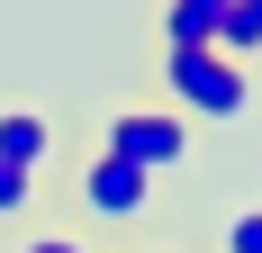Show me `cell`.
I'll return each instance as SVG.
<instances>
[{
  "label": "cell",
  "mask_w": 262,
  "mask_h": 253,
  "mask_svg": "<svg viewBox=\"0 0 262 253\" xmlns=\"http://www.w3.org/2000/svg\"><path fill=\"white\" fill-rule=\"evenodd\" d=\"M163 100H172V118H244L253 109V81H244V64H226V54L208 46H163Z\"/></svg>",
  "instance_id": "cell-1"
},
{
  "label": "cell",
  "mask_w": 262,
  "mask_h": 253,
  "mask_svg": "<svg viewBox=\"0 0 262 253\" xmlns=\"http://www.w3.org/2000/svg\"><path fill=\"white\" fill-rule=\"evenodd\" d=\"M100 154H118V163H136L145 181H163V172L190 163V118H172V109H108Z\"/></svg>",
  "instance_id": "cell-2"
},
{
  "label": "cell",
  "mask_w": 262,
  "mask_h": 253,
  "mask_svg": "<svg viewBox=\"0 0 262 253\" xmlns=\"http://www.w3.org/2000/svg\"><path fill=\"white\" fill-rule=\"evenodd\" d=\"M73 199H81L91 226H145L154 217V181L136 172V163H118V154H91L81 181H73Z\"/></svg>",
  "instance_id": "cell-3"
},
{
  "label": "cell",
  "mask_w": 262,
  "mask_h": 253,
  "mask_svg": "<svg viewBox=\"0 0 262 253\" xmlns=\"http://www.w3.org/2000/svg\"><path fill=\"white\" fill-rule=\"evenodd\" d=\"M0 163H9V172H46L54 163V118L46 109H27V100L0 109Z\"/></svg>",
  "instance_id": "cell-4"
},
{
  "label": "cell",
  "mask_w": 262,
  "mask_h": 253,
  "mask_svg": "<svg viewBox=\"0 0 262 253\" xmlns=\"http://www.w3.org/2000/svg\"><path fill=\"white\" fill-rule=\"evenodd\" d=\"M226 9H235V0H163V46H208L217 54Z\"/></svg>",
  "instance_id": "cell-5"
},
{
  "label": "cell",
  "mask_w": 262,
  "mask_h": 253,
  "mask_svg": "<svg viewBox=\"0 0 262 253\" xmlns=\"http://www.w3.org/2000/svg\"><path fill=\"white\" fill-rule=\"evenodd\" d=\"M217 54H226V64L262 54V0H235V9H226V36H217Z\"/></svg>",
  "instance_id": "cell-6"
},
{
  "label": "cell",
  "mask_w": 262,
  "mask_h": 253,
  "mask_svg": "<svg viewBox=\"0 0 262 253\" xmlns=\"http://www.w3.org/2000/svg\"><path fill=\"white\" fill-rule=\"evenodd\" d=\"M217 253H262V208H235L217 226Z\"/></svg>",
  "instance_id": "cell-7"
},
{
  "label": "cell",
  "mask_w": 262,
  "mask_h": 253,
  "mask_svg": "<svg viewBox=\"0 0 262 253\" xmlns=\"http://www.w3.org/2000/svg\"><path fill=\"white\" fill-rule=\"evenodd\" d=\"M9 253H91V235H73V226H27Z\"/></svg>",
  "instance_id": "cell-8"
},
{
  "label": "cell",
  "mask_w": 262,
  "mask_h": 253,
  "mask_svg": "<svg viewBox=\"0 0 262 253\" xmlns=\"http://www.w3.org/2000/svg\"><path fill=\"white\" fill-rule=\"evenodd\" d=\"M27 208H36V172H9V163H0V226L27 217Z\"/></svg>",
  "instance_id": "cell-9"
},
{
  "label": "cell",
  "mask_w": 262,
  "mask_h": 253,
  "mask_svg": "<svg viewBox=\"0 0 262 253\" xmlns=\"http://www.w3.org/2000/svg\"><path fill=\"white\" fill-rule=\"evenodd\" d=\"M136 253H163V244H136Z\"/></svg>",
  "instance_id": "cell-10"
}]
</instances>
